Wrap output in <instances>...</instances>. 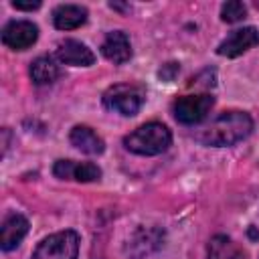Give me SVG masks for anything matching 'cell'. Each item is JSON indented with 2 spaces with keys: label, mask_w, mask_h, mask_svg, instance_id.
I'll use <instances>...</instances> for the list:
<instances>
[{
  "label": "cell",
  "mask_w": 259,
  "mask_h": 259,
  "mask_svg": "<svg viewBox=\"0 0 259 259\" xmlns=\"http://www.w3.org/2000/svg\"><path fill=\"white\" fill-rule=\"evenodd\" d=\"M253 130V119L249 113L231 109L223 111L217 115L210 123H206L202 130L194 134L196 142L208 148H223V146H233L241 140H245Z\"/></svg>",
  "instance_id": "cell-1"
},
{
  "label": "cell",
  "mask_w": 259,
  "mask_h": 259,
  "mask_svg": "<svg viewBox=\"0 0 259 259\" xmlns=\"http://www.w3.org/2000/svg\"><path fill=\"white\" fill-rule=\"evenodd\" d=\"M172 144L170 130L160 121H150L134 130L123 138L125 150L138 154V156H158L166 152Z\"/></svg>",
  "instance_id": "cell-2"
},
{
  "label": "cell",
  "mask_w": 259,
  "mask_h": 259,
  "mask_svg": "<svg viewBox=\"0 0 259 259\" xmlns=\"http://www.w3.org/2000/svg\"><path fill=\"white\" fill-rule=\"evenodd\" d=\"M79 235L75 231H59L45 237L30 259H77Z\"/></svg>",
  "instance_id": "cell-3"
},
{
  "label": "cell",
  "mask_w": 259,
  "mask_h": 259,
  "mask_svg": "<svg viewBox=\"0 0 259 259\" xmlns=\"http://www.w3.org/2000/svg\"><path fill=\"white\" fill-rule=\"evenodd\" d=\"M146 99V93L142 87L138 85H130V83H117L111 85L105 93H103V105L111 111H117L121 115H136L142 107Z\"/></svg>",
  "instance_id": "cell-4"
},
{
  "label": "cell",
  "mask_w": 259,
  "mask_h": 259,
  "mask_svg": "<svg viewBox=\"0 0 259 259\" xmlns=\"http://www.w3.org/2000/svg\"><path fill=\"white\" fill-rule=\"evenodd\" d=\"M212 105H214V97L208 93L182 95L172 103V113H174L176 121H180L184 125H196L208 115Z\"/></svg>",
  "instance_id": "cell-5"
},
{
  "label": "cell",
  "mask_w": 259,
  "mask_h": 259,
  "mask_svg": "<svg viewBox=\"0 0 259 259\" xmlns=\"http://www.w3.org/2000/svg\"><path fill=\"white\" fill-rule=\"evenodd\" d=\"M38 38V28L30 20H10L2 28V42L12 51H26Z\"/></svg>",
  "instance_id": "cell-6"
},
{
  "label": "cell",
  "mask_w": 259,
  "mask_h": 259,
  "mask_svg": "<svg viewBox=\"0 0 259 259\" xmlns=\"http://www.w3.org/2000/svg\"><path fill=\"white\" fill-rule=\"evenodd\" d=\"M255 45H259V32L255 26H243L233 30L225 40H221V45L217 47V53L221 57H239L243 53H247L249 49H253Z\"/></svg>",
  "instance_id": "cell-7"
},
{
  "label": "cell",
  "mask_w": 259,
  "mask_h": 259,
  "mask_svg": "<svg viewBox=\"0 0 259 259\" xmlns=\"http://www.w3.org/2000/svg\"><path fill=\"white\" fill-rule=\"evenodd\" d=\"M53 174L61 180H77V182H95L101 178V168L91 162H75V160H57L53 166Z\"/></svg>",
  "instance_id": "cell-8"
},
{
  "label": "cell",
  "mask_w": 259,
  "mask_h": 259,
  "mask_svg": "<svg viewBox=\"0 0 259 259\" xmlns=\"http://www.w3.org/2000/svg\"><path fill=\"white\" fill-rule=\"evenodd\" d=\"M57 59L65 65H73V67H89L95 63V55L91 49H87L81 40L75 38H67L63 42H59L57 47Z\"/></svg>",
  "instance_id": "cell-9"
},
{
  "label": "cell",
  "mask_w": 259,
  "mask_h": 259,
  "mask_svg": "<svg viewBox=\"0 0 259 259\" xmlns=\"http://www.w3.org/2000/svg\"><path fill=\"white\" fill-rule=\"evenodd\" d=\"M28 233V221L20 212H10L0 227V247L2 251H10L18 247V243Z\"/></svg>",
  "instance_id": "cell-10"
},
{
  "label": "cell",
  "mask_w": 259,
  "mask_h": 259,
  "mask_svg": "<svg viewBox=\"0 0 259 259\" xmlns=\"http://www.w3.org/2000/svg\"><path fill=\"white\" fill-rule=\"evenodd\" d=\"M101 55L115 63V65H123L125 61L132 59V45H130V38L123 30H111L105 40L101 42Z\"/></svg>",
  "instance_id": "cell-11"
},
{
  "label": "cell",
  "mask_w": 259,
  "mask_h": 259,
  "mask_svg": "<svg viewBox=\"0 0 259 259\" xmlns=\"http://www.w3.org/2000/svg\"><path fill=\"white\" fill-rule=\"evenodd\" d=\"M87 20V8L77 4H61L53 10V24L59 30H73L85 24Z\"/></svg>",
  "instance_id": "cell-12"
},
{
  "label": "cell",
  "mask_w": 259,
  "mask_h": 259,
  "mask_svg": "<svg viewBox=\"0 0 259 259\" xmlns=\"http://www.w3.org/2000/svg\"><path fill=\"white\" fill-rule=\"evenodd\" d=\"M69 140H71V144H73L77 150H81V152H85V154H91V156L101 154V152L105 150L103 140H101L89 125H75V127L71 130V134H69Z\"/></svg>",
  "instance_id": "cell-13"
},
{
  "label": "cell",
  "mask_w": 259,
  "mask_h": 259,
  "mask_svg": "<svg viewBox=\"0 0 259 259\" xmlns=\"http://www.w3.org/2000/svg\"><path fill=\"white\" fill-rule=\"evenodd\" d=\"M206 259H247L245 251L227 235H214L208 241Z\"/></svg>",
  "instance_id": "cell-14"
},
{
  "label": "cell",
  "mask_w": 259,
  "mask_h": 259,
  "mask_svg": "<svg viewBox=\"0 0 259 259\" xmlns=\"http://www.w3.org/2000/svg\"><path fill=\"white\" fill-rule=\"evenodd\" d=\"M30 79L34 85H49L59 77V65L53 57H38L30 63Z\"/></svg>",
  "instance_id": "cell-15"
},
{
  "label": "cell",
  "mask_w": 259,
  "mask_h": 259,
  "mask_svg": "<svg viewBox=\"0 0 259 259\" xmlns=\"http://www.w3.org/2000/svg\"><path fill=\"white\" fill-rule=\"evenodd\" d=\"M247 16V8L243 2L239 0H231V2H225L223 8H221V18L225 22H239Z\"/></svg>",
  "instance_id": "cell-16"
},
{
  "label": "cell",
  "mask_w": 259,
  "mask_h": 259,
  "mask_svg": "<svg viewBox=\"0 0 259 259\" xmlns=\"http://www.w3.org/2000/svg\"><path fill=\"white\" fill-rule=\"evenodd\" d=\"M12 6L16 10H36L40 6V0H34V2H18V0H14Z\"/></svg>",
  "instance_id": "cell-17"
}]
</instances>
